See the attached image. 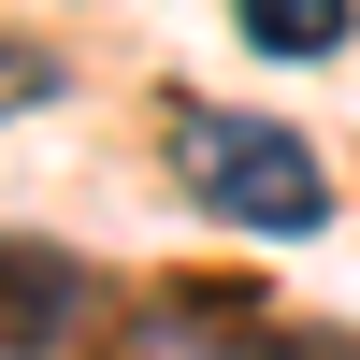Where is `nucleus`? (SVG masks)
Here are the masks:
<instances>
[{
	"mask_svg": "<svg viewBox=\"0 0 360 360\" xmlns=\"http://www.w3.org/2000/svg\"><path fill=\"white\" fill-rule=\"evenodd\" d=\"M72 317H86V274H72L58 245H29V231H0V360L72 346Z\"/></svg>",
	"mask_w": 360,
	"mask_h": 360,
	"instance_id": "f03ea898",
	"label": "nucleus"
},
{
	"mask_svg": "<svg viewBox=\"0 0 360 360\" xmlns=\"http://www.w3.org/2000/svg\"><path fill=\"white\" fill-rule=\"evenodd\" d=\"M29 101H58V58L44 44H0V115H29Z\"/></svg>",
	"mask_w": 360,
	"mask_h": 360,
	"instance_id": "39448f33",
	"label": "nucleus"
},
{
	"mask_svg": "<svg viewBox=\"0 0 360 360\" xmlns=\"http://www.w3.org/2000/svg\"><path fill=\"white\" fill-rule=\"evenodd\" d=\"M274 360H360V346H346V332H288Z\"/></svg>",
	"mask_w": 360,
	"mask_h": 360,
	"instance_id": "423d86ee",
	"label": "nucleus"
},
{
	"mask_svg": "<svg viewBox=\"0 0 360 360\" xmlns=\"http://www.w3.org/2000/svg\"><path fill=\"white\" fill-rule=\"evenodd\" d=\"M288 332H259V303H217V288H173V303L130 317V360H274Z\"/></svg>",
	"mask_w": 360,
	"mask_h": 360,
	"instance_id": "7ed1b4c3",
	"label": "nucleus"
},
{
	"mask_svg": "<svg viewBox=\"0 0 360 360\" xmlns=\"http://www.w3.org/2000/svg\"><path fill=\"white\" fill-rule=\"evenodd\" d=\"M173 188H188L202 217L259 231V245L332 231V173H317V144L288 130V115H217V101H188V115H173Z\"/></svg>",
	"mask_w": 360,
	"mask_h": 360,
	"instance_id": "f257e3e1",
	"label": "nucleus"
},
{
	"mask_svg": "<svg viewBox=\"0 0 360 360\" xmlns=\"http://www.w3.org/2000/svg\"><path fill=\"white\" fill-rule=\"evenodd\" d=\"M231 29H245L259 58H332L346 44V0H231Z\"/></svg>",
	"mask_w": 360,
	"mask_h": 360,
	"instance_id": "20e7f679",
	"label": "nucleus"
}]
</instances>
